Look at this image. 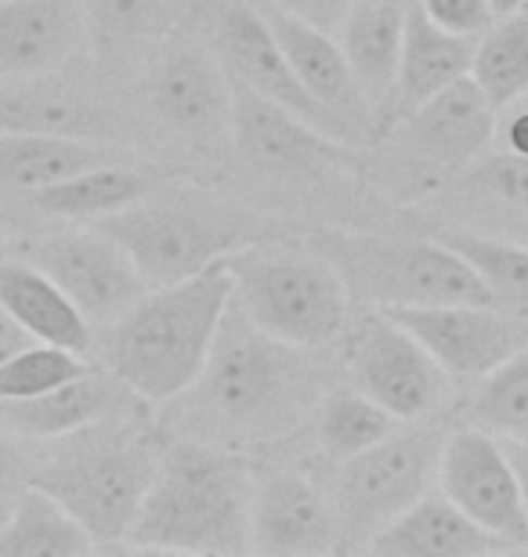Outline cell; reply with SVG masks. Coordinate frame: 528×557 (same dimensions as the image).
Returning <instances> with one entry per match:
<instances>
[{"instance_id":"cell-1","label":"cell","mask_w":528,"mask_h":557,"mask_svg":"<svg viewBox=\"0 0 528 557\" xmlns=\"http://www.w3.org/2000/svg\"><path fill=\"white\" fill-rule=\"evenodd\" d=\"M308 355V348H294L254 326L232 300L204 373L174 403L188 406L196 438L221 445L283 438L319 406V376Z\"/></svg>"},{"instance_id":"cell-2","label":"cell","mask_w":528,"mask_h":557,"mask_svg":"<svg viewBox=\"0 0 528 557\" xmlns=\"http://www.w3.org/2000/svg\"><path fill=\"white\" fill-rule=\"evenodd\" d=\"M229 305V264L213 261L182 283L145 289L116 322L95 333V351L145 406H167L204 373Z\"/></svg>"},{"instance_id":"cell-3","label":"cell","mask_w":528,"mask_h":557,"mask_svg":"<svg viewBox=\"0 0 528 557\" xmlns=\"http://www.w3.org/2000/svg\"><path fill=\"white\" fill-rule=\"evenodd\" d=\"M250 499L254 471L232 445L167 438L127 543L171 554H246Z\"/></svg>"},{"instance_id":"cell-4","label":"cell","mask_w":528,"mask_h":557,"mask_svg":"<svg viewBox=\"0 0 528 557\" xmlns=\"http://www.w3.org/2000/svg\"><path fill=\"white\" fill-rule=\"evenodd\" d=\"M51 445L54 449L29 467V482L48 488L98 547L127 540L167 438L145 428V417H131L91 423Z\"/></svg>"},{"instance_id":"cell-5","label":"cell","mask_w":528,"mask_h":557,"mask_svg":"<svg viewBox=\"0 0 528 557\" xmlns=\"http://www.w3.org/2000/svg\"><path fill=\"white\" fill-rule=\"evenodd\" d=\"M232 300L272 337L322 351L347 337L352 289L316 247L254 239L229 258Z\"/></svg>"},{"instance_id":"cell-6","label":"cell","mask_w":528,"mask_h":557,"mask_svg":"<svg viewBox=\"0 0 528 557\" xmlns=\"http://www.w3.org/2000/svg\"><path fill=\"white\" fill-rule=\"evenodd\" d=\"M127 250L145 286H167L224 261L232 250L261 239V225L243 207L213 199L193 188L163 193L156 188L138 203L91 221Z\"/></svg>"},{"instance_id":"cell-7","label":"cell","mask_w":528,"mask_h":557,"mask_svg":"<svg viewBox=\"0 0 528 557\" xmlns=\"http://www.w3.org/2000/svg\"><path fill=\"white\" fill-rule=\"evenodd\" d=\"M308 247L330 258L352 297L369 300L373 308L492 305L478 272L442 239L316 236Z\"/></svg>"},{"instance_id":"cell-8","label":"cell","mask_w":528,"mask_h":557,"mask_svg":"<svg viewBox=\"0 0 528 557\" xmlns=\"http://www.w3.org/2000/svg\"><path fill=\"white\" fill-rule=\"evenodd\" d=\"M442 442V434L431 428H398L384 442L341 460L330 488L341 550H366L380 529L438 482Z\"/></svg>"},{"instance_id":"cell-9","label":"cell","mask_w":528,"mask_h":557,"mask_svg":"<svg viewBox=\"0 0 528 557\" xmlns=\"http://www.w3.org/2000/svg\"><path fill=\"white\" fill-rule=\"evenodd\" d=\"M210 48L232 84L250 87L254 95L297 113L305 124L322 131L326 138L344 145L363 141V135L347 120L330 113L319 98L305 91V84L297 81L294 65L286 62L283 48H279L254 0H218V11H213L210 22Z\"/></svg>"},{"instance_id":"cell-10","label":"cell","mask_w":528,"mask_h":557,"mask_svg":"<svg viewBox=\"0 0 528 557\" xmlns=\"http://www.w3.org/2000/svg\"><path fill=\"white\" fill-rule=\"evenodd\" d=\"M347 376L402 423L434 413L449 392V373L434 362V355L380 308L369 311L352 333Z\"/></svg>"},{"instance_id":"cell-11","label":"cell","mask_w":528,"mask_h":557,"mask_svg":"<svg viewBox=\"0 0 528 557\" xmlns=\"http://www.w3.org/2000/svg\"><path fill=\"white\" fill-rule=\"evenodd\" d=\"M26 261L37 264L62 286V294L84 311L95 333L116 322L145 289L142 272L134 269L127 250L98 225L48 232L26 243Z\"/></svg>"},{"instance_id":"cell-12","label":"cell","mask_w":528,"mask_h":557,"mask_svg":"<svg viewBox=\"0 0 528 557\" xmlns=\"http://www.w3.org/2000/svg\"><path fill=\"white\" fill-rule=\"evenodd\" d=\"M438 488L511 550H528L521 482L503 438L475 428V423L445 434L442 460H438Z\"/></svg>"},{"instance_id":"cell-13","label":"cell","mask_w":528,"mask_h":557,"mask_svg":"<svg viewBox=\"0 0 528 557\" xmlns=\"http://www.w3.org/2000/svg\"><path fill=\"white\" fill-rule=\"evenodd\" d=\"M406 326L449 381H481L503 359L528 344V330L492 305H431V308H380Z\"/></svg>"},{"instance_id":"cell-14","label":"cell","mask_w":528,"mask_h":557,"mask_svg":"<svg viewBox=\"0 0 528 557\" xmlns=\"http://www.w3.org/2000/svg\"><path fill=\"white\" fill-rule=\"evenodd\" d=\"M149 109L185 141L213 145L232 135V81L213 48L171 44L149 73Z\"/></svg>"},{"instance_id":"cell-15","label":"cell","mask_w":528,"mask_h":557,"mask_svg":"<svg viewBox=\"0 0 528 557\" xmlns=\"http://www.w3.org/2000/svg\"><path fill=\"white\" fill-rule=\"evenodd\" d=\"M250 550L275 557H316L341 550L330 493L297 467L254 478Z\"/></svg>"},{"instance_id":"cell-16","label":"cell","mask_w":528,"mask_h":557,"mask_svg":"<svg viewBox=\"0 0 528 557\" xmlns=\"http://www.w3.org/2000/svg\"><path fill=\"white\" fill-rule=\"evenodd\" d=\"M232 141L257 174L308 177L344 163L352 145L326 138L297 113L232 84Z\"/></svg>"},{"instance_id":"cell-17","label":"cell","mask_w":528,"mask_h":557,"mask_svg":"<svg viewBox=\"0 0 528 557\" xmlns=\"http://www.w3.org/2000/svg\"><path fill=\"white\" fill-rule=\"evenodd\" d=\"M492 98L481 91L475 76H459L456 84L442 87L427 102L406 109L398 127V141L409 156L434 166H464L478 160L496 135Z\"/></svg>"},{"instance_id":"cell-18","label":"cell","mask_w":528,"mask_h":557,"mask_svg":"<svg viewBox=\"0 0 528 557\" xmlns=\"http://www.w3.org/2000/svg\"><path fill=\"white\" fill-rule=\"evenodd\" d=\"M145 406L116 373H109L102 362L87 366L81 376L22 403H0V420L19 438L54 442L73 431H84L102 420H131L145 417Z\"/></svg>"},{"instance_id":"cell-19","label":"cell","mask_w":528,"mask_h":557,"mask_svg":"<svg viewBox=\"0 0 528 557\" xmlns=\"http://www.w3.org/2000/svg\"><path fill=\"white\" fill-rule=\"evenodd\" d=\"M257 11L265 15L268 29L283 48L286 62L294 65L297 81L305 84V91L311 98L336 113L341 120H347L358 135H369V124H373V102L366 98L363 84L355 81L352 65H347L341 44H336L333 33H326L311 22L290 15L272 0H254Z\"/></svg>"},{"instance_id":"cell-20","label":"cell","mask_w":528,"mask_h":557,"mask_svg":"<svg viewBox=\"0 0 528 557\" xmlns=\"http://www.w3.org/2000/svg\"><path fill=\"white\" fill-rule=\"evenodd\" d=\"M87 44V0H0V76H48Z\"/></svg>"},{"instance_id":"cell-21","label":"cell","mask_w":528,"mask_h":557,"mask_svg":"<svg viewBox=\"0 0 528 557\" xmlns=\"http://www.w3.org/2000/svg\"><path fill=\"white\" fill-rule=\"evenodd\" d=\"M0 131L120 141L123 124L98 98H87L76 87L51 84L44 76H8L0 87Z\"/></svg>"},{"instance_id":"cell-22","label":"cell","mask_w":528,"mask_h":557,"mask_svg":"<svg viewBox=\"0 0 528 557\" xmlns=\"http://www.w3.org/2000/svg\"><path fill=\"white\" fill-rule=\"evenodd\" d=\"M366 550L380 557H481L511 547L470 521L434 482L417 504L380 529Z\"/></svg>"},{"instance_id":"cell-23","label":"cell","mask_w":528,"mask_h":557,"mask_svg":"<svg viewBox=\"0 0 528 557\" xmlns=\"http://www.w3.org/2000/svg\"><path fill=\"white\" fill-rule=\"evenodd\" d=\"M134 152L120 141L70 138V135H26L0 131V193H37L44 185L91 171L106 163H127Z\"/></svg>"},{"instance_id":"cell-24","label":"cell","mask_w":528,"mask_h":557,"mask_svg":"<svg viewBox=\"0 0 528 557\" xmlns=\"http://www.w3.org/2000/svg\"><path fill=\"white\" fill-rule=\"evenodd\" d=\"M0 308L33 341L59 344L76 355L95 351V326L37 264L11 258L0 261Z\"/></svg>"},{"instance_id":"cell-25","label":"cell","mask_w":528,"mask_h":557,"mask_svg":"<svg viewBox=\"0 0 528 557\" xmlns=\"http://www.w3.org/2000/svg\"><path fill=\"white\" fill-rule=\"evenodd\" d=\"M406 11L409 0H355L333 33L373 109L380 98H395Z\"/></svg>"},{"instance_id":"cell-26","label":"cell","mask_w":528,"mask_h":557,"mask_svg":"<svg viewBox=\"0 0 528 557\" xmlns=\"http://www.w3.org/2000/svg\"><path fill=\"white\" fill-rule=\"evenodd\" d=\"M470 62H475V40L434 26L417 0H409L398 81H395V106L402 113L427 102L442 87L456 84L459 76H470Z\"/></svg>"},{"instance_id":"cell-27","label":"cell","mask_w":528,"mask_h":557,"mask_svg":"<svg viewBox=\"0 0 528 557\" xmlns=\"http://www.w3.org/2000/svg\"><path fill=\"white\" fill-rule=\"evenodd\" d=\"M160 188V177L149 166H138L134 160L127 163H106V166H91V171H81L65 182L44 185L37 193H26V203L44 210L51 218H65V221H102L116 210L138 203L149 193Z\"/></svg>"},{"instance_id":"cell-28","label":"cell","mask_w":528,"mask_h":557,"mask_svg":"<svg viewBox=\"0 0 528 557\" xmlns=\"http://www.w3.org/2000/svg\"><path fill=\"white\" fill-rule=\"evenodd\" d=\"M98 550L95 536L54 499L26 482L0 521V557H84Z\"/></svg>"},{"instance_id":"cell-29","label":"cell","mask_w":528,"mask_h":557,"mask_svg":"<svg viewBox=\"0 0 528 557\" xmlns=\"http://www.w3.org/2000/svg\"><path fill=\"white\" fill-rule=\"evenodd\" d=\"M174 0H87V48L106 70H120L160 37Z\"/></svg>"},{"instance_id":"cell-30","label":"cell","mask_w":528,"mask_h":557,"mask_svg":"<svg viewBox=\"0 0 528 557\" xmlns=\"http://www.w3.org/2000/svg\"><path fill=\"white\" fill-rule=\"evenodd\" d=\"M398 417H391L384 406L363 395L358 387H333L316 406V438L319 449L330 460H347V456L384 442L391 431H398Z\"/></svg>"},{"instance_id":"cell-31","label":"cell","mask_w":528,"mask_h":557,"mask_svg":"<svg viewBox=\"0 0 528 557\" xmlns=\"http://www.w3.org/2000/svg\"><path fill=\"white\" fill-rule=\"evenodd\" d=\"M470 76L481 84V91L492 98L496 109L528 91V0L511 15H500L475 40Z\"/></svg>"},{"instance_id":"cell-32","label":"cell","mask_w":528,"mask_h":557,"mask_svg":"<svg viewBox=\"0 0 528 557\" xmlns=\"http://www.w3.org/2000/svg\"><path fill=\"white\" fill-rule=\"evenodd\" d=\"M442 243L453 247L478 272L492 305L500 311L528 315V247L475 236V232H449V236H442Z\"/></svg>"},{"instance_id":"cell-33","label":"cell","mask_w":528,"mask_h":557,"mask_svg":"<svg viewBox=\"0 0 528 557\" xmlns=\"http://www.w3.org/2000/svg\"><path fill=\"white\" fill-rule=\"evenodd\" d=\"M467 413L496 438H528V344L481 376Z\"/></svg>"},{"instance_id":"cell-34","label":"cell","mask_w":528,"mask_h":557,"mask_svg":"<svg viewBox=\"0 0 528 557\" xmlns=\"http://www.w3.org/2000/svg\"><path fill=\"white\" fill-rule=\"evenodd\" d=\"M87 355H76L59 344L29 341L8 359H0V403H22V398L44 395L87 370Z\"/></svg>"},{"instance_id":"cell-35","label":"cell","mask_w":528,"mask_h":557,"mask_svg":"<svg viewBox=\"0 0 528 557\" xmlns=\"http://www.w3.org/2000/svg\"><path fill=\"white\" fill-rule=\"evenodd\" d=\"M470 188L489 199H500L507 207L528 210V156L492 152L470 171Z\"/></svg>"},{"instance_id":"cell-36","label":"cell","mask_w":528,"mask_h":557,"mask_svg":"<svg viewBox=\"0 0 528 557\" xmlns=\"http://www.w3.org/2000/svg\"><path fill=\"white\" fill-rule=\"evenodd\" d=\"M423 8V15L442 26L445 33H456V37H470L478 40L486 33L496 15H492L489 0H417Z\"/></svg>"},{"instance_id":"cell-37","label":"cell","mask_w":528,"mask_h":557,"mask_svg":"<svg viewBox=\"0 0 528 557\" xmlns=\"http://www.w3.org/2000/svg\"><path fill=\"white\" fill-rule=\"evenodd\" d=\"M19 434L0 420V521H4L8 507L15 504L19 488L29 482V467L19 453Z\"/></svg>"},{"instance_id":"cell-38","label":"cell","mask_w":528,"mask_h":557,"mask_svg":"<svg viewBox=\"0 0 528 557\" xmlns=\"http://www.w3.org/2000/svg\"><path fill=\"white\" fill-rule=\"evenodd\" d=\"M496 152L528 156V91L507 102L496 113V135H492Z\"/></svg>"},{"instance_id":"cell-39","label":"cell","mask_w":528,"mask_h":557,"mask_svg":"<svg viewBox=\"0 0 528 557\" xmlns=\"http://www.w3.org/2000/svg\"><path fill=\"white\" fill-rule=\"evenodd\" d=\"M272 4H279L283 11H290V15L305 18L326 33H336V26H341V18L347 15V8H352L355 0H272Z\"/></svg>"},{"instance_id":"cell-40","label":"cell","mask_w":528,"mask_h":557,"mask_svg":"<svg viewBox=\"0 0 528 557\" xmlns=\"http://www.w3.org/2000/svg\"><path fill=\"white\" fill-rule=\"evenodd\" d=\"M507 445V456L518 471V482H521V499H525V518H528V438H503Z\"/></svg>"},{"instance_id":"cell-41","label":"cell","mask_w":528,"mask_h":557,"mask_svg":"<svg viewBox=\"0 0 528 557\" xmlns=\"http://www.w3.org/2000/svg\"><path fill=\"white\" fill-rule=\"evenodd\" d=\"M29 341H33L29 333H22L15 322L8 319V311L0 308V359H8L11 351H19L22 344H29Z\"/></svg>"},{"instance_id":"cell-42","label":"cell","mask_w":528,"mask_h":557,"mask_svg":"<svg viewBox=\"0 0 528 557\" xmlns=\"http://www.w3.org/2000/svg\"><path fill=\"white\" fill-rule=\"evenodd\" d=\"M489 4H492V15L500 18V15H511L514 8H521L525 0H489Z\"/></svg>"}]
</instances>
